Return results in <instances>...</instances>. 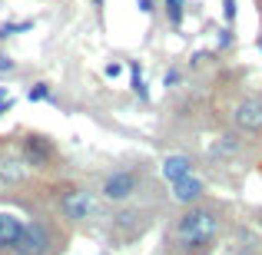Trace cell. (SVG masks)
I'll return each mask as SVG.
<instances>
[{
    "instance_id": "6da1fadb",
    "label": "cell",
    "mask_w": 262,
    "mask_h": 255,
    "mask_svg": "<svg viewBox=\"0 0 262 255\" xmlns=\"http://www.w3.org/2000/svg\"><path fill=\"white\" fill-rule=\"evenodd\" d=\"M219 232H223V212L199 202L176 216V222L169 225L166 245L179 255H209Z\"/></svg>"
},
{
    "instance_id": "7a4b0ae2",
    "label": "cell",
    "mask_w": 262,
    "mask_h": 255,
    "mask_svg": "<svg viewBox=\"0 0 262 255\" xmlns=\"http://www.w3.org/2000/svg\"><path fill=\"white\" fill-rule=\"evenodd\" d=\"M57 205L67 222H90V219H96L103 212V199L96 192L83 189V186H63Z\"/></svg>"
},
{
    "instance_id": "3957f363",
    "label": "cell",
    "mask_w": 262,
    "mask_h": 255,
    "mask_svg": "<svg viewBox=\"0 0 262 255\" xmlns=\"http://www.w3.org/2000/svg\"><path fill=\"white\" fill-rule=\"evenodd\" d=\"M20 159H24L27 169L47 172V169H57L60 149L47 133H24L20 136Z\"/></svg>"
},
{
    "instance_id": "277c9868",
    "label": "cell",
    "mask_w": 262,
    "mask_h": 255,
    "mask_svg": "<svg viewBox=\"0 0 262 255\" xmlns=\"http://www.w3.org/2000/svg\"><path fill=\"white\" fill-rule=\"evenodd\" d=\"M140 169L133 166H120V169H110L106 176L100 179V199L103 202H113V205H123L140 192Z\"/></svg>"
},
{
    "instance_id": "5b68a950",
    "label": "cell",
    "mask_w": 262,
    "mask_h": 255,
    "mask_svg": "<svg viewBox=\"0 0 262 255\" xmlns=\"http://www.w3.org/2000/svg\"><path fill=\"white\" fill-rule=\"evenodd\" d=\"M53 249V229L40 219L33 222H24V232H20L17 245H13V255H50Z\"/></svg>"
},
{
    "instance_id": "8992f818",
    "label": "cell",
    "mask_w": 262,
    "mask_h": 255,
    "mask_svg": "<svg viewBox=\"0 0 262 255\" xmlns=\"http://www.w3.org/2000/svg\"><path fill=\"white\" fill-rule=\"evenodd\" d=\"M143 232H146V219H143V212H136V209L116 212V216H113V225H110V239H113L116 245L133 242V239H140Z\"/></svg>"
},
{
    "instance_id": "52a82bcc",
    "label": "cell",
    "mask_w": 262,
    "mask_h": 255,
    "mask_svg": "<svg viewBox=\"0 0 262 255\" xmlns=\"http://www.w3.org/2000/svg\"><path fill=\"white\" fill-rule=\"evenodd\" d=\"M232 123L243 133H262V96H246L232 106Z\"/></svg>"
},
{
    "instance_id": "ba28073f",
    "label": "cell",
    "mask_w": 262,
    "mask_h": 255,
    "mask_svg": "<svg viewBox=\"0 0 262 255\" xmlns=\"http://www.w3.org/2000/svg\"><path fill=\"white\" fill-rule=\"evenodd\" d=\"M192 172H196V159L186 156V153H173V156H166V159L160 163V176L166 179L169 186L179 182V179H186V176H192Z\"/></svg>"
},
{
    "instance_id": "9c48e42d",
    "label": "cell",
    "mask_w": 262,
    "mask_h": 255,
    "mask_svg": "<svg viewBox=\"0 0 262 255\" xmlns=\"http://www.w3.org/2000/svg\"><path fill=\"white\" fill-rule=\"evenodd\" d=\"M203 196H206V182L196 176V172L186 176V179H179V182H173V199L179 205H186V209H189V205H199Z\"/></svg>"
},
{
    "instance_id": "30bf717a",
    "label": "cell",
    "mask_w": 262,
    "mask_h": 255,
    "mask_svg": "<svg viewBox=\"0 0 262 255\" xmlns=\"http://www.w3.org/2000/svg\"><path fill=\"white\" fill-rule=\"evenodd\" d=\"M27 179V166L20 153H0V182L4 186H20Z\"/></svg>"
},
{
    "instance_id": "8fae6325",
    "label": "cell",
    "mask_w": 262,
    "mask_h": 255,
    "mask_svg": "<svg viewBox=\"0 0 262 255\" xmlns=\"http://www.w3.org/2000/svg\"><path fill=\"white\" fill-rule=\"evenodd\" d=\"M20 232H24V219L13 212H0V252H13Z\"/></svg>"
},
{
    "instance_id": "7c38bea8",
    "label": "cell",
    "mask_w": 262,
    "mask_h": 255,
    "mask_svg": "<svg viewBox=\"0 0 262 255\" xmlns=\"http://www.w3.org/2000/svg\"><path fill=\"white\" fill-rule=\"evenodd\" d=\"M129 89H133V96L136 100H143V103H149V89H146V80H143V66L136 63V60H129Z\"/></svg>"
},
{
    "instance_id": "4fadbf2b",
    "label": "cell",
    "mask_w": 262,
    "mask_h": 255,
    "mask_svg": "<svg viewBox=\"0 0 262 255\" xmlns=\"http://www.w3.org/2000/svg\"><path fill=\"white\" fill-rule=\"evenodd\" d=\"M243 149V143H239L236 133H223L216 140V146H212V156H223V159H232V156Z\"/></svg>"
},
{
    "instance_id": "5bb4252c",
    "label": "cell",
    "mask_w": 262,
    "mask_h": 255,
    "mask_svg": "<svg viewBox=\"0 0 262 255\" xmlns=\"http://www.w3.org/2000/svg\"><path fill=\"white\" fill-rule=\"evenodd\" d=\"M27 100L30 103H53V86L47 83V80H40V83H33L27 89Z\"/></svg>"
},
{
    "instance_id": "9a60e30c",
    "label": "cell",
    "mask_w": 262,
    "mask_h": 255,
    "mask_svg": "<svg viewBox=\"0 0 262 255\" xmlns=\"http://www.w3.org/2000/svg\"><path fill=\"white\" fill-rule=\"evenodd\" d=\"M27 30H33L30 20H24V24H4V27H0V40H10V37H17V33H27Z\"/></svg>"
},
{
    "instance_id": "2e32d148",
    "label": "cell",
    "mask_w": 262,
    "mask_h": 255,
    "mask_svg": "<svg viewBox=\"0 0 262 255\" xmlns=\"http://www.w3.org/2000/svg\"><path fill=\"white\" fill-rule=\"evenodd\" d=\"M179 80H183V70H179V66H169V70H166V77H163V86H169V89H173V86L179 83Z\"/></svg>"
},
{
    "instance_id": "e0dca14e",
    "label": "cell",
    "mask_w": 262,
    "mask_h": 255,
    "mask_svg": "<svg viewBox=\"0 0 262 255\" xmlns=\"http://www.w3.org/2000/svg\"><path fill=\"white\" fill-rule=\"evenodd\" d=\"M166 17H169V24H173V27H179V24H183V17H186V10H183V7H166Z\"/></svg>"
},
{
    "instance_id": "ac0fdd59",
    "label": "cell",
    "mask_w": 262,
    "mask_h": 255,
    "mask_svg": "<svg viewBox=\"0 0 262 255\" xmlns=\"http://www.w3.org/2000/svg\"><path fill=\"white\" fill-rule=\"evenodd\" d=\"M223 20H226V24L236 20V0H223Z\"/></svg>"
},
{
    "instance_id": "d6986e66",
    "label": "cell",
    "mask_w": 262,
    "mask_h": 255,
    "mask_svg": "<svg viewBox=\"0 0 262 255\" xmlns=\"http://www.w3.org/2000/svg\"><path fill=\"white\" fill-rule=\"evenodd\" d=\"M232 40H236V37H232V30H229V27H226V30H219V50H226V47H229Z\"/></svg>"
},
{
    "instance_id": "ffe728a7",
    "label": "cell",
    "mask_w": 262,
    "mask_h": 255,
    "mask_svg": "<svg viewBox=\"0 0 262 255\" xmlns=\"http://www.w3.org/2000/svg\"><path fill=\"white\" fill-rule=\"evenodd\" d=\"M13 70H17V63H13L7 53H0V73H13Z\"/></svg>"
},
{
    "instance_id": "44dd1931",
    "label": "cell",
    "mask_w": 262,
    "mask_h": 255,
    "mask_svg": "<svg viewBox=\"0 0 262 255\" xmlns=\"http://www.w3.org/2000/svg\"><path fill=\"white\" fill-rule=\"evenodd\" d=\"M103 73H106L110 80H113V77H120V73H123V63H106V70H103Z\"/></svg>"
},
{
    "instance_id": "7402d4cb",
    "label": "cell",
    "mask_w": 262,
    "mask_h": 255,
    "mask_svg": "<svg viewBox=\"0 0 262 255\" xmlns=\"http://www.w3.org/2000/svg\"><path fill=\"white\" fill-rule=\"evenodd\" d=\"M203 60H212V53H203V50H199V53H192V60H189V63H192V66H199Z\"/></svg>"
},
{
    "instance_id": "603a6c76",
    "label": "cell",
    "mask_w": 262,
    "mask_h": 255,
    "mask_svg": "<svg viewBox=\"0 0 262 255\" xmlns=\"http://www.w3.org/2000/svg\"><path fill=\"white\" fill-rule=\"evenodd\" d=\"M136 7H140V13H153V0H136Z\"/></svg>"
},
{
    "instance_id": "cb8c5ba5",
    "label": "cell",
    "mask_w": 262,
    "mask_h": 255,
    "mask_svg": "<svg viewBox=\"0 0 262 255\" xmlns=\"http://www.w3.org/2000/svg\"><path fill=\"white\" fill-rule=\"evenodd\" d=\"M10 109H13V100H10V96H7V100L0 103V116H4V113H10Z\"/></svg>"
},
{
    "instance_id": "d4e9b609",
    "label": "cell",
    "mask_w": 262,
    "mask_h": 255,
    "mask_svg": "<svg viewBox=\"0 0 262 255\" xmlns=\"http://www.w3.org/2000/svg\"><path fill=\"white\" fill-rule=\"evenodd\" d=\"M163 4H166V7H183L186 0H163Z\"/></svg>"
},
{
    "instance_id": "484cf974",
    "label": "cell",
    "mask_w": 262,
    "mask_h": 255,
    "mask_svg": "<svg viewBox=\"0 0 262 255\" xmlns=\"http://www.w3.org/2000/svg\"><path fill=\"white\" fill-rule=\"evenodd\" d=\"M103 4H106V0H93V7H96L100 13H103Z\"/></svg>"
},
{
    "instance_id": "4316f807",
    "label": "cell",
    "mask_w": 262,
    "mask_h": 255,
    "mask_svg": "<svg viewBox=\"0 0 262 255\" xmlns=\"http://www.w3.org/2000/svg\"><path fill=\"white\" fill-rule=\"evenodd\" d=\"M4 100H7V89H4V86H0V103H4Z\"/></svg>"
},
{
    "instance_id": "83f0119b",
    "label": "cell",
    "mask_w": 262,
    "mask_h": 255,
    "mask_svg": "<svg viewBox=\"0 0 262 255\" xmlns=\"http://www.w3.org/2000/svg\"><path fill=\"white\" fill-rule=\"evenodd\" d=\"M256 47H259V50H262V33H259V37H256Z\"/></svg>"
}]
</instances>
